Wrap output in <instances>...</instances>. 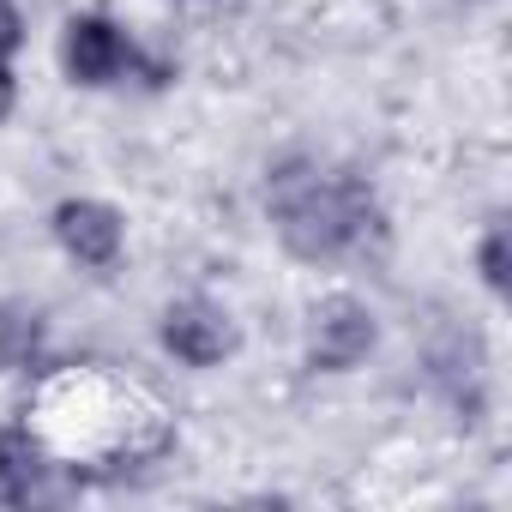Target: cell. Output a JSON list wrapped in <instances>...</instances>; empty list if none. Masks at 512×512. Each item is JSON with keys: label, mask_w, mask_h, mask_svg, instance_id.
<instances>
[{"label": "cell", "mask_w": 512, "mask_h": 512, "mask_svg": "<svg viewBox=\"0 0 512 512\" xmlns=\"http://www.w3.org/2000/svg\"><path fill=\"white\" fill-rule=\"evenodd\" d=\"M157 344L181 362V368H223L241 350V326L223 302L211 296H181L157 314Z\"/></svg>", "instance_id": "cell-5"}, {"label": "cell", "mask_w": 512, "mask_h": 512, "mask_svg": "<svg viewBox=\"0 0 512 512\" xmlns=\"http://www.w3.org/2000/svg\"><path fill=\"white\" fill-rule=\"evenodd\" d=\"M43 350H49V314H43L37 302L7 296V302H0V374L37 368Z\"/></svg>", "instance_id": "cell-6"}, {"label": "cell", "mask_w": 512, "mask_h": 512, "mask_svg": "<svg viewBox=\"0 0 512 512\" xmlns=\"http://www.w3.org/2000/svg\"><path fill=\"white\" fill-rule=\"evenodd\" d=\"M25 49V13L19 0H0V61H13Z\"/></svg>", "instance_id": "cell-9"}, {"label": "cell", "mask_w": 512, "mask_h": 512, "mask_svg": "<svg viewBox=\"0 0 512 512\" xmlns=\"http://www.w3.org/2000/svg\"><path fill=\"white\" fill-rule=\"evenodd\" d=\"M458 7H482V0H458Z\"/></svg>", "instance_id": "cell-12"}, {"label": "cell", "mask_w": 512, "mask_h": 512, "mask_svg": "<svg viewBox=\"0 0 512 512\" xmlns=\"http://www.w3.org/2000/svg\"><path fill=\"white\" fill-rule=\"evenodd\" d=\"M266 217L278 247L302 266H338L380 229V199L362 175L332 169L308 151H290L266 169Z\"/></svg>", "instance_id": "cell-1"}, {"label": "cell", "mask_w": 512, "mask_h": 512, "mask_svg": "<svg viewBox=\"0 0 512 512\" xmlns=\"http://www.w3.org/2000/svg\"><path fill=\"white\" fill-rule=\"evenodd\" d=\"M13 109H19V73L13 61H0V121H13Z\"/></svg>", "instance_id": "cell-10"}, {"label": "cell", "mask_w": 512, "mask_h": 512, "mask_svg": "<svg viewBox=\"0 0 512 512\" xmlns=\"http://www.w3.org/2000/svg\"><path fill=\"white\" fill-rule=\"evenodd\" d=\"M49 235H55V247L67 253L73 266L115 272L121 253H127V211L109 205V199H97V193H67L49 211Z\"/></svg>", "instance_id": "cell-4"}, {"label": "cell", "mask_w": 512, "mask_h": 512, "mask_svg": "<svg viewBox=\"0 0 512 512\" xmlns=\"http://www.w3.org/2000/svg\"><path fill=\"white\" fill-rule=\"evenodd\" d=\"M43 452L25 428H0V506H25L43 488Z\"/></svg>", "instance_id": "cell-7"}, {"label": "cell", "mask_w": 512, "mask_h": 512, "mask_svg": "<svg viewBox=\"0 0 512 512\" xmlns=\"http://www.w3.org/2000/svg\"><path fill=\"white\" fill-rule=\"evenodd\" d=\"M175 7H205V0H175Z\"/></svg>", "instance_id": "cell-11"}, {"label": "cell", "mask_w": 512, "mask_h": 512, "mask_svg": "<svg viewBox=\"0 0 512 512\" xmlns=\"http://www.w3.org/2000/svg\"><path fill=\"white\" fill-rule=\"evenodd\" d=\"M476 278H482L488 296H506L512 290V235H506V223H488L482 229V241H476Z\"/></svg>", "instance_id": "cell-8"}, {"label": "cell", "mask_w": 512, "mask_h": 512, "mask_svg": "<svg viewBox=\"0 0 512 512\" xmlns=\"http://www.w3.org/2000/svg\"><path fill=\"white\" fill-rule=\"evenodd\" d=\"M133 61H139V43L109 13H73L61 25V73H67V85L109 91V85L133 79Z\"/></svg>", "instance_id": "cell-3"}, {"label": "cell", "mask_w": 512, "mask_h": 512, "mask_svg": "<svg viewBox=\"0 0 512 512\" xmlns=\"http://www.w3.org/2000/svg\"><path fill=\"white\" fill-rule=\"evenodd\" d=\"M380 350V314L338 290V296H320L308 308V326H302V356L314 374H356L368 356Z\"/></svg>", "instance_id": "cell-2"}]
</instances>
